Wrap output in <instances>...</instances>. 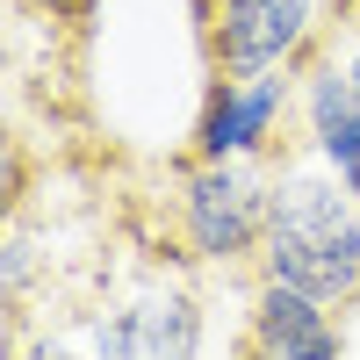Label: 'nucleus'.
Instances as JSON below:
<instances>
[{"label": "nucleus", "mask_w": 360, "mask_h": 360, "mask_svg": "<svg viewBox=\"0 0 360 360\" xmlns=\"http://www.w3.org/2000/svg\"><path fill=\"white\" fill-rule=\"evenodd\" d=\"M252 274L310 288L317 303L353 310L360 303V195L324 166L303 137L274 159V195H266V238Z\"/></svg>", "instance_id": "f257e3e1"}, {"label": "nucleus", "mask_w": 360, "mask_h": 360, "mask_svg": "<svg viewBox=\"0 0 360 360\" xmlns=\"http://www.w3.org/2000/svg\"><path fill=\"white\" fill-rule=\"evenodd\" d=\"M274 159H188L173 195V231L202 266H252L266 238Z\"/></svg>", "instance_id": "f03ea898"}, {"label": "nucleus", "mask_w": 360, "mask_h": 360, "mask_svg": "<svg viewBox=\"0 0 360 360\" xmlns=\"http://www.w3.org/2000/svg\"><path fill=\"white\" fill-rule=\"evenodd\" d=\"M202 8V44L209 72H274V65H310L332 44V22L353 15V0H195Z\"/></svg>", "instance_id": "7ed1b4c3"}, {"label": "nucleus", "mask_w": 360, "mask_h": 360, "mask_svg": "<svg viewBox=\"0 0 360 360\" xmlns=\"http://www.w3.org/2000/svg\"><path fill=\"white\" fill-rule=\"evenodd\" d=\"M295 108H303V65H274V72H245V79L217 72L202 94L188 152L195 159H274Z\"/></svg>", "instance_id": "20e7f679"}, {"label": "nucleus", "mask_w": 360, "mask_h": 360, "mask_svg": "<svg viewBox=\"0 0 360 360\" xmlns=\"http://www.w3.org/2000/svg\"><path fill=\"white\" fill-rule=\"evenodd\" d=\"M86 346L115 353V360H188V353H202V303L180 281H152L144 295L115 303Z\"/></svg>", "instance_id": "39448f33"}, {"label": "nucleus", "mask_w": 360, "mask_h": 360, "mask_svg": "<svg viewBox=\"0 0 360 360\" xmlns=\"http://www.w3.org/2000/svg\"><path fill=\"white\" fill-rule=\"evenodd\" d=\"M245 346L259 360H339L346 353V324L310 288H288V281L259 274L252 281V310H245Z\"/></svg>", "instance_id": "423d86ee"}, {"label": "nucleus", "mask_w": 360, "mask_h": 360, "mask_svg": "<svg viewBox=\"0 0 360 360\" xmlns=\"http://www.w3.org/2000/svg\"><path fill=\"white\" fill-rule=\"evenodd\" d=\"M295 130H303V144L360 195V94H353V79H346L339 44H324L310 65H303V108H295Z\"/></svg>", "instance_id": "0eeeda50"}, {"label": "nucleus", "mask_w": 360, "mask_h": 360, "mask_svg": "<svg viewBox=\"0 0 360 360\" xmlns=\"http://www.w3.org/2000/svg\"><path fill=\"white\" fill-rule=\"evenodd\" d=\"M22 8H37V15H51V22H86V15H94V0H22Z\"/></svg>", "instance_id": "6e6552de"}, {"label": "nucleus", "mask_w": 360, "mask_h": 360, "mask_svg": "<svg viewBox=\"0 0 360 360\" xmlns=\"http://www.w3.org/2000/svg\"><path fill=\"white\" fill-rule=\"evenodd\" d=\"M353 22H360V8H353Z\"/></svg>", "instance_id": "1a4fd4ad"}]
</instances>
